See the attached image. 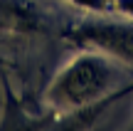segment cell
I'll list each match as a JSON object with an SVG mask.
<instances>
[{
	"instance_id": "obj_1",
	"label": "cell",
	"mask_w": 133,
	"mask_h": 131,
	"mask_svg": "<svg viewBox=\"0 0 133 131\" xmlns=\"http://www.w3.org/2000/svg\"><path fill=\"white\" fill-rule=\"evenodd\" d=\"M114 77L116 69L111 59H106V54L99 49H86L71 57L54 74L44 92V99L64 111H74V109L81 111L91 104H99L101 97H106L109 87L114 84Z\"/></svg>"
},
{
	"instance_id": "obj_2",
	"label": "cell",
	"mask_w": 133,
	"mask_h": 131,
	"mask_svg": "<svg viewBox=\"0 0 133 131\" xmlns=\"http://www.w3.org/2000/svg\"><path fill=\"white\" fill-rule=\"evenodd\" d=\"M66 40L86 49H99L106 57L133 64V22L89 20L66 30Z\"/></svg>"
},
{
	"instance_id": "obj_3",
	"label": "cell",
	"mask_w": 133,
	"mask_h": 131,
	"mask_svg": "<svg viewBox=\"0 0 133 131\" xmlns=\"http://www.w3.org/2000/svg\"><path fill=\"white\" fill-rule=\"evenodd\" d=\"M71 3L81 5V8H86V10H96V13H109L111 10L109 0H71Z\"/></svg>"
},
{
	"instance_id": "obj_4",
	"label": "cell",
	"mask_w": 133,
	"mask_h": 131,
	"mask_svg": "<svg viewBox=\"0 0 133 131\" xmlns=\"http://www.w3.org/2000/svg\"><path fill=\"white\" fill-rule=\"evenodd\" d=\"M116 8H121L128 15H133V0H116Z\"/></svg>"
},
{
	"instance_id": "obj_5",
	"label": "cell",
	"mask_w": 133,
	"mask_h": 131,
	"mask_svg": "<svg viewBox=\"0 0 133 131\" xmlns=\"http://www.w3.org/2000/svg\"><path fill=\"white\" fill-rule=\"evenodd\" d=\"M131 89H133V84H131L128 89H123V92H118V94H114V97H111V99H104V102H99V104H96V109H101V107H104V104H109V102H114V99H118V97H123V94H126V92H131Z\"/></svg>"
}]
</instances>
